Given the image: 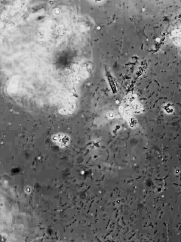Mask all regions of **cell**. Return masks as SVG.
<instances>
[{
  "mask_svg": "<svg viewBox=\"0 0 181 242\" xmlns=\"http://www.w3.org/2000/svg\"><path fill=\"white\" fill-rule=\"evenodd\" d=\"M107 78L108 79L109 82L110 83V86H111V87L112 88V89L113 92L115 93L116 91V87H115V83H114V81L113 80V79L112 78L111 75L109 73H107Z\"/></svg>",
  "mask_w": 181,
  "mask_h": 242,
  "instance_id": "1",
  "label": "cell"
}]
</instances>
